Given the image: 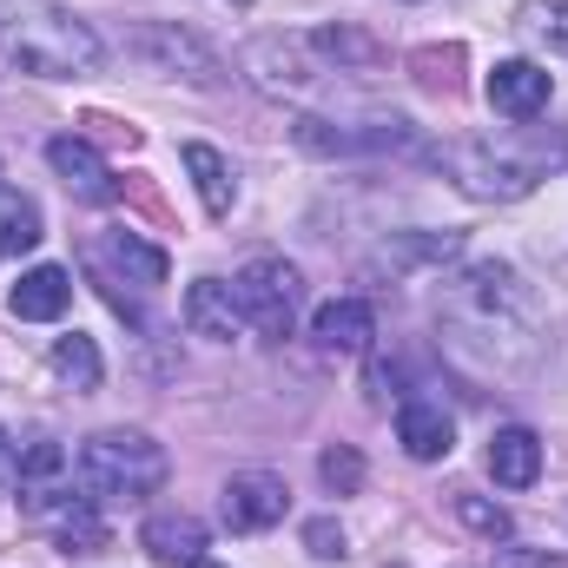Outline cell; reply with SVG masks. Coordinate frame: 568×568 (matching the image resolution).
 Returning <instances> with one entry per match:
<instances>
[{
    "mask_svg": "<svg viewBox=\"0 0 568 568\" xmlns=\"http://www.w3.org/2000/svg\"><path fill=\"white\" fill-rule=\"evenodd\" d=\"M40 245V205L33 199H0V258H20Z\"/></svg>",
    "mask_w": 568,
    "mask_h": 568,
    "instance_id": "19",
    "label": "cell"
},
{
    "mask_svg": "<svg viewBox=\"0 0 568 568\" xmlns=\"http://www.w3.org/2000/svg\"><path fill=\"white\" fill-rule=\"evenodd\" d=\"M503 568H556V562H536V556H516V549H503Z\"/></svg>",
    "mask_w": 568,
    "mask_h": 568,
    "instance_id": "26",
    "label": "cell"
},
{
    "mask_svg": "<svg viewBox=\"0 0 568 568\" xmlns=\"http://www.w3.org/2000/svg\"><path fill=\"white\" fill-rule=\"evenodd\" d=\"M239 7H245V0H239Z\"/></svg>",
    "mask_w": 568,
    "mask_h": 568,
    "instance_id": "27",
    "label": "cell"
},
{
    "mask_svg": "<svg viewBox=\"0 0 568 568\" xmlns=\"http://www.w3.org/2000/svg\"><path fill=\"white\" fill-rule=\"evenodd\" d=\"M284 503H291V489H284V476L272 469H245V476H232L225 483V496H219V516H225V529H272L284 523Z\"/></svg>",
    "mask_w": 568,
    "mask_h": 568,
    "instance_id": "7",
    "label": "cell"
},
{
    "mask_svg": "<svg viewBox=\"0 0 568 568\" xmlns=\"http://www.w3.org/2000/svg\"><path fill=\"white\" fill-rule=\"evenodd\" d=\"M317 476H324V483H331L337 496H351V489L364 483V456L337 443V449H324V456H317Z\"/></svg>",
    "mask_w": 568,
    "mask_h": 568,
    "instance_id": "22",
    "label": "cell"
},
{
    "mask_svg": "<svg viewBox=\"0 0 568 568\" xmlns=\"http://www.w3.org/2000/svg\"><path fill=\"white\" fill-rule=\"evenodd\" d=\"M483 93H489V106H496L503 120H536V113H549L556 80H549V67H536V60H496V73L483 80Z\"/></svg>",
    "mask_w": 568,
    "mask_h": 568,
    "instance_id": "8",
    "label": "cell"
},
{
    "mask_svg": "<svg viewBox=\"0 0 568 568\" xmlns=\"http://www.w3.org/2000/svg\"><path fill=\"white\" fill-rule=\"evenodd\" d=\"M0 53L33 80H87L100 73V33L60 0H0Z\"/></svg>",
    "mask_w": 568,
    "mask_h": 568,
    "instance_id": "2",
    "label": "cell"
},
{
    "mask_svg": "<svg viewBox=\"0 0 568 568\" xmlns=\"http://www.w3.org/2000/svg\"><path fill=\"white\" fill-rule=\"evenodd\" d=\"M516 27H523L529 40H542L549 53H568V0H529V7L516 13Z\"/></svg>",
    "mask_w": 568,
    "mask_h": 568,
    "instance_id": "21",
    "label": "cell"
},
{
    "mask_svg": "<svg viewBox=\"0 0 568 568\" xmlns=\"http://www.w3.org/2000/svg\"><path fill=\"white\" fill-rule=\"evenodd\" d=\"M126 47L140 53L152 73H172V80H192V87H219V80H225V60H219L199 33H185V27H172V20L140 27Z\"/></svg>",
    "mask_w": 568,
    "mask_h": 568,
    "instance_id": "6",
    "label": "cell"
},
{
    "mask_svg": "<svg viewBox=\"0 0 568 568\" xmlns=\"http://www.w3.org/2000/svg\"><path fill=\"white\" fill-rule=\"evenodd\" d=\"M311 337H317L324 351L357 357V351H371V337H377V311H371L364 297H331V304L311 317Z\"/></svg>",
    "mask_w": 568,
    "mask_h": 568,
    "instance_id": "13",
    "label": "cell"
},
{
    "mask_svg": "<svg viewBox=\"0 0 568 568\" xmlns=\"http://www.w3.org/2000/svg\"><path fill=\"white\" fill-rule=\"evenodd\" d=\"M397 443H404V456H417V463H443V456L456 449V424L443 417V404L410 397V404L397 410Z\"/></svg>",
    "mask_w": 568,
    "mask_h": 568,
    "instance_id": "14",
    "label": "cell"
},
{
    "mask_svg": "<svg viewBox=\"0 0 568 568\" xmlns=\"http://www.w3.org/2000/svg\"><path fill=\"white\" fill-rule=\"evenodd\" d=\"M67 304H73V272L67 265H33L7 291V311L27 317V324H53V317H67Z\"/></svg>",
    "mask_w": 568,
    "mask_h": 568,
    "instance_id": "12",
    "label": "cell"
},
{
    "mask_svg": "<svg viewBox=\"0 0 568 568\" xmlns=\"http://www.w3.org/2000/svg\"><path fill=\"white\" fill-rule=\"evenodd\" d=\"M53 371H60L73 390H100V377H106V364H100V344H93V337H80V331L53 337Z\"/></svg>",
    "mask_w": 568,
    "mask_h": 568,
    "instance_id": "18",
    "label": "cell"
},
{
    "mask_svg": "<svg viewBox=\"0 0 568 568\" xmlns=\"http://www.w3.org/2000/svg\"><path fill=\"white\" fill-rule=\"evenodd\" d=\"M304 542H311V556H324V562H331V556H344V529H337V523H311V529H304Z\"/></svg>",
    "mask_w": 568,
    "mask_h": 568,
    "instance_id": "24",
    "label": "cell"
},
{
    "mask_svg": "<svg viewBox=\"0 0 568 568\" xmlns=\"http://www.w3.org/2000/svg\"><path fill=\"white\" fill-rule=\"evenodd\" d=\"M489 476L503 483V489H529L536 476H542V436L523 424L496 429L489 436Z\"/></svg>",
    "mask_w": 568,
    "mask_h": 568,
    "instance_id": "15",
    "label": "cell"
},
{
    "mask_svg": "<svg viewBox=\"0 0 568 568\" xmlns=\"http://www.w3.org/2000/svg\"><path fill=\"white\" fill-rule=\"evenodd\" d=\"M469 199H496V205H509V199H523V192H536L542 179H549V165H562L568 159V140L556 145H529V152H516V145H496V140H449L429 152Z\"/></svg>",
    "mask_w": 568,
    "mask_h": 568,
    "instance_id": "3",
    "label": "cell"
},
{
    "mask_svg": "<svg viewBox=\"0 0 568 568\" xmlns=\"http://www.w3.org/2000/svg\"><path fill=\"white\" fill-rule=\"evenodd\" d=\"M456 516H463L469 529H483L489 542L509 536V509H496V503H483V496H456Z\"/></svg>",
    "mask_w": 568,
    "mask_h": 568,
    "instance_id": "23",
    "label": "cell"
},
{
    "mask_svg": "<svg viewBox=\"0 0 568 568\" xmlns=\"http://www.w3.org/2000/svg\"><path fill=\"white\" fill-rule=\"evenodd\" d=\"M13 476H20V449H13V443H7V429H0V489H7Z\"/></svg>",
    "mask_w": 568,
    "mask_h": 568,
    "instance_id": "25",
    "label": "cell"
},
{
    "mask_svg": "<svg viewBox=\"0 0 568 568\" xmlns=\"http://www.w3.org/2000/svg\"><path fill=\"white\" fill-rule=\"evenodd\" d=\"M140 549L159 568H199L205 562V523L185 516V509H165V516H145Z\"/></svg>",
    "mask_w": 568,
    "mask_h": 568,
    "instance_id": "10",
    "label": "cell"
},
{
    "mask_svg": "<svg viewBox=\"0 0 568 568\" xmlns=\"http://www.w3.org/2000/svg\"><path fill=\"white\" fill-rule=\"evenodd\" d=\"M185 331H192V337H212V344H232V337L245 331L239 291L225 278H192V291H185Z\"/></svg>",
    "mask_w": 568,
    "mask_h": 568,
    "instance_id": "11",
    "label": "cell"
},
{
    "mask_svg": "<svg viewBox=\"0 0 568 568\" xmlns=\"http://www.w3.org/2000/svg\"><path fill=\"white\" fill-rule=\"evenodd\" d=\"M179 159H185V172H192V185H199L205 212H212V219H225V212L239 205V179H232V159H225V152H212V145H199V140L185 145Z\"/></svg>",
    "mask_w": 568,
    "mask_h": 568,
    "instance_id": "16",
    "label": "cell"
},
{
    "mask_svg": "<svg viewBox=\"0 0 568 568\" xmlns=\"http://www.w3.org/2000/svg\"><path fill=\"white\" fill-rule=\"evenodd\" d=\"M165 449L145 429H100L80 443V489L93 503H145L165 483Z\"/></svg>",
    "mask_w": 568,
    "mask_h": 568,
    "instance_id": "4",
    "label": "cell"
},
{
    "mask_svg": "<svg viewBox=\"0 0 568 568\" xmlns=\"http://www.w3.org/2000/svg\"><path fill=\"white\" fill-rule=\"evenodd\" d=\"M232 291H239L245 324H252L265 344H284V337L297 331V311H304V272H297V265H284V258H252Z\"/></svg>",
    "mask_w": 568,
    "mask_h": 568,
    "instance_id": "5",
    "label": "cell"
},
{
    "mask_svg": "<svg viewBox=\"0 0 568 568\" xmlns=\"http://www.w3.org/2000/svg\"><path fill=\"white\" fill-rule=\"evenodd\" d=\"M436 317L449 331V344L489 371H523L542 351V304L529 278L503 258H476L436 291Z\"/></svg>",
    "mask_w": 568,
    "mask_h": 568,
    "instance_id": "1",
    "label": "cell"
},
{
    "mask_svg": "<svg viewBox=\"0 0 568 568\" xmlns=\"http://www.w3.org/2000/svg\"><path fill=\"white\" fill-rule=\"evenodd\" d=\"M93 252H100V258H113V265H120L133 284H145V291H152V284H165V252H159V245H145V239H133V232H106Z\"/></svg>",
    "mask_w": 568,
    "mask_h": 568,
    "instance_id": "17",
    "label": "cell"
},
{
    "mask_svg": "<svg viewBox=\"0 0 568 568\" xmlns=\"http://www.w3.org/2000/svg\"><path fill=\"white\" fill-rule=\"evenodd\" d=\"M47 165H53V172H60V185H67L73 199H87V205H113V199H120L113 165H106V159H100L87 140H73V133L47 140Z\"/></svg>",
    "mask_w": 568,
    "mask_h": 568,
    "instance_id": "9",
    "label": "cell"
},
{
    "mask_svg": "<svg viewBox=\"0 0 568 568\" xmlns=\"http://www.w3.org/2000/svg\"><path fill=\"white\" fill-rule=\"evenodd\" d=\"M304 47L324 53V60H337V73H344V67H377V40H364V33H351V27H324V33H311Z\"/></svg>",
    "mask_w": 568,
    "mask_h": 568,
    "instance_id": "20",
    "label": "cell"
}]
</instances>
